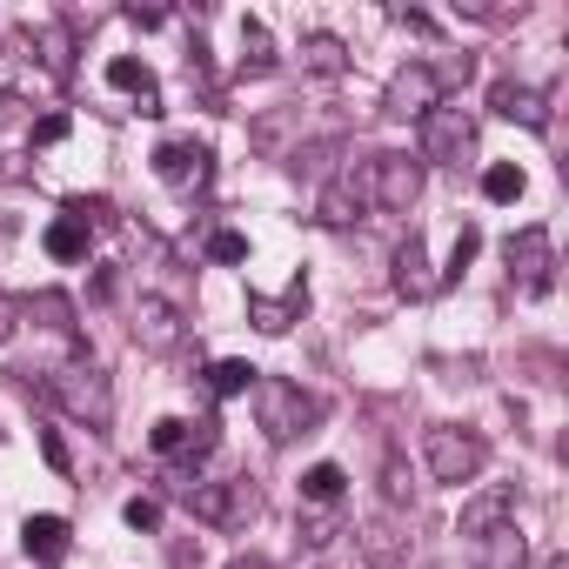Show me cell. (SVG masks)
I'll list each match as a JSON object with an SVG mask.
<instances>
[{"mask_svg": "<svg viewBox=\"0 0 569 569\" xmlns=\"http://www.w3.org/2000/svg\"><path fill=\"white\" fill-rule=\"evenodd\" d=\"M248 396H254V422H261L268 442H296V436H309L316 416H322L316 396H309L302 382H281V376H261Z\"/></svg>", "mask_w": 569, "mask_h": 569, "instance_id": "1", "label": "cell"}, {"mask_svg": "<svg viewBox=\"0 0 569 569\" xmlns=\"http://www.w3.org/2000/svg\"><path fill=\"white\" fill-rule=\"evenodd\" d=\"M422 462H429L436 482L462 489V482H476V476L489 469V442H482L476 429H462V422H436V429L422 436Z\"/></svg>", "mask_w": 569, "mask_h": 569, "instance_id": "2", "label": "cell"}, {"mask_svg": "<svg viewBox=\"0 0 569 569\" xmlns=\"http://www.w3.org/2000/svg\"><path fill=\"white\" fill-rule=\"evenodd\" d=\"M48 396H54L74 422H88V429H108V416H114V382H108L94 362H61V369L48 376Z\"/></svg>", "mask_w": 569, "mask_h": 569, "instance_id": "3", "label": "cell"}, {"mask_svg": "<svg viewBox=\"0 0 569 569\" xmlns=\"http://www.w3.org/2000/svg\"><path fill=\"white\" fill-rule=\"evenodd\" d=\"M188 509H194V522H208V529H241V522L261 509V489H254L248 476L194 482V489H188Z\"/></svg>", "mask_w": 569, "mask_h": 569, "instance_id": "4", "label": "cell"}, {"mask_svg": "<svg viewBox=\"0 0 569 569\" xmlns=\"http://www.w3.org/2000/svg\"><path fill=\"white\" fill-rule=\"evenodd\" d=\"M476 154V114L469 108H429L422 114V161H442V168H462Z\"/></svg>", "mask_w": 569, "mask_h": 569, "instance_id": "5", "label": "cell"}, {"mask_svg": "<svg viewBox=\"0 0 569 569\" xmlns=\"http://www.w3.org/2000/svg\"><path fill=\"white\" fill-rule=\"evenodd\" d=\"M362 168H369V208L409 214V208L422 201V161H409V154H376V161H362Z\"/></svg>", "mask_w": 569, "mask_h": 569, "instance_id": "6", "label": "cell"}, {"mask_svg": "<svg viewBox=\"0 0 569 569\" xmlns=\"http://www.w3.org/2000/svg\"><path fill=\"white\" fill-rule=\"evenodd\" d=\"M502 261H509V281L522 296H549L556 281V248H549V228H516L502 241Z\"/></svg>", "mask_w": 569, "mask_h": 569, "instance_id": "7", "label": "cell"}, {"mask_svg": "<svg viewBox=\"0 0 569 569\" xmlns=\"http://www.w3.org/2000/svg\"><path fill=\"white\" fill-rule=\"evenodd\" d=\"M382 108H389L396 121H422L429 108H442V74H436L429 61H409V68H396V74H389V94H382Z\"/></svg>", "mask_w": 569, "mask_h": 569, "instance_id": "8", "label": "cell"}, {"mask_svg": "<svg viewBox=\"0 0 569 569\" xmlns=\"http://www.w3.org/2000/svg\"><path fill=\"white\" fill-rule=\"evenodd\" d=\"M316 214L329 221V228H349V221H362L369 214V168H336L329 174V188H322V201H316Z\"/></svg>", "mask_w": 569, "mask_h": 569, "instance_id": "9", "label": "cell"}, {"mask_svg": "<svg viewBox=\"0 0 569 569\" xmlns=\"http://www.w3.org/2000/svg\"><path fill=\"white\" fill-rule=\"evenodd\" d=\"M134 342H141L148 356L181 349V309H174L168 296H141V302H134Z\"/></svg>", "mask_w": 569, "mask_h": 569, "instance_id": "10", "label": "cell"}, {"mask_svg": "<svg viewBox=\"0 0 569 569\" xmlns=\"http://www.w3.org/2000/svg\"><path fill=\"white\" fill-rule=\"evenodd\" d=\"M154 174L188 194V188L208 181V148H201V141H161V148H154Z\"/></svg>", "mask_w": 569, "mask_h": 569, "instance_id": "11", "label": "cell"}, {"mask_svg": "<svg viewBox=\"0 0 569 569\" xmlns=\"http://www.w3.org/2000/svg\"><path fill=\"white\" fill-rule=\"evenodd\" d=\"M309 309V281H289V296H248V322L261 336H289V322H302Z\"/></svg>", "mask_w": 569, "mask_h": 569, "instance_id": "12", "label": "cell"}, {"mask_svg": "<svg viewBox=\"0 0 569 569\" xmlns=\"http://www.w3.org/2000/svg\"><path fill=\"white\" fill-rule=\"evenodd\" d=\"M396 296H409V302H429V296H436L429 248H422V234H416V228H409V234H402V248H396Z\"/></svg>", "mask_w": 569, "mask_h": 569, "instance_id": "13", "label": "cell"}, {"mask_svg": "<svg viewBox=\"0 0 569 569\" xmlns=\"http://www.w3.org/2000/svg\"><path fill=\"white\" fill-rule=\"evenodd\" d=\"M489 108L502 114V121H522V128H549V108H542V88H529V81H496L489 88Z\"/></svg>", "mask_w": 569, "mask_h": 569, "instance_id": "14", "label": "cell"}, {"mask_svg": "<svg viewBox=\"0 0 569 569\" xmlns=\"http://www.w3.org/2000/svg\"><path fill=\"white\" fill-rule=\"evenodd\" d=\"M502 522H516V489H482L476 502H462V536L469 542L489 536V529H502Z\"/></svg>", "mask_w": 569, "mask_h": 569, "instance_id": "15", "label": "cell"}, {"mask_svg": "<svg viewBox=\"0 0 569 569\" xmlns=\"http://www.w3.org/2000/svg\"><path fill=\"white\" fill-rule=\"evenodd\" d=\"M108 88L134 94V108H141V114H161V88H154V74H148L134 54H114V61H108Z\"/></svg>", "mask_w": 569, "mask_h": 569, "instance_id": "16", "label": "cell"}, {"mask_svg": "<svg viewBox=\"0 0 569 569\" xmlns=\"http://www.w3.org/2000/svg\"><path fill=\"white\" fill-rule=\"evenodd\" d=\"M522 562H529V549H522V529L516 522L476 536V569H522Z\"/></svg>", "mask_w": 569, "mask_h": 569, "instance_id": "17", "label": "cell"}, {"mask_svg": "<svg viewBox=\"0 0 569 569\" xmlns=\"http://www.w3.org/2000/svg\"><path fill=\"white\" fill-rule=\"evenodd\" d=\"M21 542H28L34 562H61V556H68V522H61V516H28V522H21Z\"/></svg>", "mask_w": 569, "mask_h": 569, "instance_id": "18", "label": "cell"}, {"mask_svg": "<svg viewBox=\"0 0 569 569\" xmlns=\"http://www.w3.org/2000/svg\"><path fill=\"white\" fill-rule=\"evenodd\" d=\"M34 54H41V68H48L54 81H68V68H74V34H68L61 21H41V28H34Z\"/></svg>", "mask_w": 569, "mask_h": 569, "instance_id": "19", "label": "cell"}, {"mask_svg": "<svg viewBox=\"0 0 569 569\" xmlns=\"http://www.w3.org/2000/svg\"><path fill=\"white\" fill-rule=\"evenodd\" d=\"M302 68L322 74V81H336V74H349V48L336 34H302Z\"/></svg>", "mask_w": 569, "mask_h": 569, "instance_id": "20", "label": "cell"}, {"mask_svg": "<svg viewBox=\"0 0 569 569\" xmlns=\"http://www.w3.org/2000/svg\"><path fill=\"white\" fill-rule=\"evenodd\" d=\"M522 188H529V174H522L516 161H489V168H482V201L509 208V201H522Z\"/></svg>", "mask_w": 569, "mask_h": 569, "instance_id": "21", "label": "cell"}, {"mask_svg": "<svg viewBox=\"0 0 569 569\" xmlns=\"http://www.w3.org/2000/svg\"><path fill=\"white\" fill-rule=\"evenodd\" d=\"M88 241H94V234H88L81 221H68V214L48 221V254H54V261H88Z\"/></svg>", "mask_w": 569, "mask_h": 569, "instance_id": "22", "label": "cell"}, {"mask_svg": "<svg viewBox=\"0 0 569 569\" xmlns=\"http://www.w3.org/2000/svg\"><path fill=\"white\" fill-rule=\"evenodd\" d=\"M254 382H261V369H254V362H241V356H228V362H214V369H208V389H214V396H248Z\"/></svg>", "mask_w": 569, "mask_h": 569, "instance_id": "23", "label": "cell"}, {"mask_svg": "<svg viewBox=\"0 0 569 569\" xmlns=\"http://www.w3.org/2000/svg\"><path fill=\"white\" fill-rule=\"evenodd\" d=\"M342 489H349L342 462H316V469L302 476V496H309V502H322V509H336V502H342Z\"/></svg>", "mask_w": 569, "mask_h": 569, "instance_id": "24", "label": "cell"}, {"mask_svg": "<svg viewBox=\"0 0 569 569\" xmlns=\"http://www.w3.org/2000/svg\"><path fill=\"white\" fill-rule=\"evenodd\" d=\"M241 68H248V74H268V68H274V41H268V28H261L254 14L241 21Z\"/></svg>", "mask_w": 569, "mask_h": 569, "instance_id": "25", "label": "cell"}, {"mask_svg": "<svg viewBox=\"0 0 569 569\" xmlns=\"http://www.w3.org/2000/svg\"><path fill=\"white\" fill-rule=\"evenodd\" d=\"M362 549H369V569H396V556H402V536H396L389 522H369V529H362Z\"/></svg>", "mask_w": 569, "mask_h": 569, "instance_id": "26", "label": "cell"}, {"mask_svg": "<svg viewBox=\"0 0 569 569\" xmlns=\"http://www.w3.org/2000/svg\"><path fill=\"white\" fill-rule=\"evenodd\" d=\"M28 316H41V322H48V329H61V336H74V329H81V322H74V302H68V296H54V289H48V296H34V302H28Z\"/></svg>", "mask_w": 569, "mask_h": 569, "instance_id": "27", "label": "cell"}, {"mask_svg": "<svg viewBox=\"0 0 569 569\" xmlns=\"http://www.w3.org/2000/svg\"><path fill=\"white\" fill-rule=\"evenodd\" d=\"M68 221H81V228H94V221H114V208H108L101 194H74V201H68Z\"/></svg>", "mask_w": 569, "mask_h": 569, "instance_id": "28", "label": "cell"}, {"mask_svg": "<svg viewBox=\"0 0 569 569\" xmlns=\"http://www.w3.org/2000/svg\"><path fill=\"white\" fill-rule=\"evenodd\" d=\"M208 254H214V261H228V268H234V261H248V241H241V234H234V228H214V234H208Z\"/></svg>", "mask_w": 569, "mask_h": 569, "instance_id": "29", "label": "cell"}, {"mask_svg": "<svg viewBox=\"0 0 569 569\" xmlns=\"http://www.w3.org/2000/svg\"><path fill=\"white\" fill-rule=\"evenodd\" d=\"M382 496H389V509H402V502H409V469H402V456H389V462H382Z\"/></svg>", "mask_w": 569, "mask_h": 569, "instance_id": "30", "label": "cell"}, {"mask_svg": "<svg viewBox=\"0 0 569 569\" xmlns=\"http://www.w3.org/2000/svg\"><path fill=\"white\" fill-rule=\"evenodd\" d=\"M121 516H128V529H161V502H154V496H134Z\"/></svg>", "mask_w": 569, "mask_h": 569, "instance_id": "31", "label": "cell"}, {"mask_svg": "<svg viewBox=\"0 0 569 569\" xmlns=\"http://www.w3.org/2000/svg\"><path fill=\"white\" fill-rule=\"evenodd\" d=\"M476 248H482V228H462V234H456V254H449V274H462V268L476 261Z\"/></svg>", "mask_w": 569, "mask_h": 569, "instance_id": "32", "label": "cell"}, {"mask_svg": "<svg viewBox=\"0 0 569 569\" xmlns=\"http://www.w3.org/2000/svg\"><path fill=\"white\" fill-rule=\"evenodd\" d=\"M34 141H41V148L68 141V114H41V121H34Z\"/></svg>", "mask_w": 569, "mask_h": 569, "instance_id": "33", "label": "cell"}, {"mask_svg": "<svg viewBox=\"0 0 569 569\" xmlns=\"http://www.w3.org/2000/svg\"><path fill=\"white\" fill-rule=\"evenodd\" d=\"M14 322H21V302H14V296H0V342L14 336Z\"/></svg>", "mask_w": 569, "mask_h": 569, "instance_id": "34", "label": "cell"}, {"mask_svg": "<svg viewBox=\"0 0 569 569\" xmlns=\"http://www.w3.org/2000/svg\"><path fill=\"white\" fill-rule=\"evenodd\" d=\"M168 21V8H128V28H161Z\"/></svg>", "mask_w": 569, "mask_h": 569, "instance_id": "35", "label": "cell"}, {"mask_svg": "<svg viewBox=\"0 0 569 569\" xmlns=\"http://www.w3.org/2000/svg\"><path fill=\"white\" fill-rule=\"evenodd\" d=\"M41 456H48V462L68 476V442H61V436H41Z\"/></svg>", "mask_w": 569, "mask_h": 569, "instance_id": "36", "label": "cell"}, {"mask_svg": "<svg viewBox=\"0 0 569 569\" xmlns=\"http://www.w3.org/2000/svg\"><path fill=\"white\" fill-rule=\"evenodd\" d=\"M336 536V516H309V542H329Z\"/></svg>", "mask_w": 569, "mask_h": 569, "instance_id": "37", "label": "cell"}, {"mask_svg": "<svg viewBox=\"0 0 569 569\" xmlns=\"http://www.w3.org/2000/svg\"><path fill=\"white\" fill-rule=\"evenodd\" d=\"M228 569H274V562H268V556H234Z\"/></svg>", "mask_w": 569, "mask_h": 569, "instance_id": "38", "label": "cell"}, {"mask_svg": "<svg viewBox=\"0 0 569 569\" xmlns=\"http://www.w3.org/2000/svg\"><path fill=\"white\" fill-rule=\"evenodd\" d=\"M14 108H21V101H14V94H8V88H0V114H14Z\"/></svg>", "mask_w": 569, "mask_h": 569, "instance_id": "39", "label": "cell"}]
</instances>
